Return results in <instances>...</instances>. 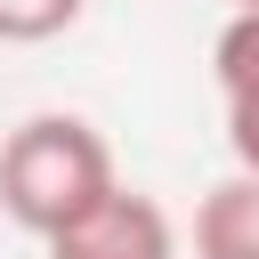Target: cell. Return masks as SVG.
Masks as SVG:
<instances>
[{
    "mask_svg": "<svg viewBox=\"0 0 259 259\" xmlns=\"http://www.w3.org/2000/svg\"><path fill=\"white\" fill-rule=\"evenodd\" d=\"M113 186H121L113 178V146L81 113H32L0 146V210L40 243L57 227H73L81 210H97Z\"/></svg>",
    "mask_w": 259,
    "mask_h": 259,
    "instance_id": "6da1fadb",
    "label": "cell"
},
{
    "mask_svg": "<svg viewBox=\"0 0 259 259\" xmlns=\"http://www.w3.org/2000/svg\"><path fill=\"white\" fill-rule=\"evenodd\" d=\"M49 259H178V227L154 194L113 186L97 210H81L73 227L49 235Z\"/></svg>",
    "mask_w": 259,
    "mask_h": 259,
    "instance_id": "7a4b0ae2",
    "label": "cell"
},
{
    "mask_svg": "<svg viewBox=\"0 0 259 259\" xmlns=\"http://www.w3.org/2000/svg\"><path fill=\"white\" fill-rule=\"evenodd\" d=\"M210 81H219V113H227V146L235 170H259V16H227L210 40Z\"/></svg>",
    "mask_w": 259,
    "mask_h": 259,
    "instance_id": "3957f363",
    "label": "cell"
},
{
    "mask_svg": "<svg viewBox=\"0 0 259 259\" xmlns=\"http://www.w3.org/2000/svg\"><path fill=\"white\" fill-rule=\"evenodd\" d=\"M194 259H259V170H235L194 202Z\"/></svg>",
    "mask_w": 259,
    "mask_h": 259,
    "instance_id": "277c9868",
    "label": "cell"
},
{
    "mask_svg": "<svg viewBox=\"0 0 259 259\" xmlns=\"http://www.w3.org/2000/svg\"><path fill=\"white\" fill-rule=\"evenodd\" d=\"M89 0H0V40L8 49H32V40H57L81 24Z\"/></svg>",
    "mask_w": 259,
    "mask_h": 259,
    "instance_id": "5b68a950",
    "label": "cell"
},
{
    "mask_svg": "<svg viewBox=\"0 0 259 259\" xmlns=\"http://www.w3.org/2000/svg\"><path fill=\"white\" fill-rule=\"evenodd\" d=\"M227 8H243V16H259V0H227Z\"/></svg>",
    "mask_w": 259,
    "mask_h": 259,
    "instance_id": "8992f818",
    "label": "cell"
}]
</instances>
